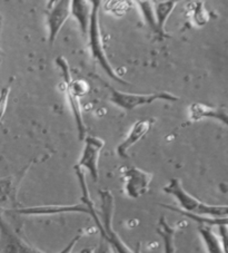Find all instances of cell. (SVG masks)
Here are the masks:
<instances>
[{
  "mask_svg": "<svg viewBox=\"0 0 228 253\" xmlns=\"http://www.w3.org/2000/svg\"><path fill=\"white\" fill-rule=\"evenodd\" d=\"M75 172L79 182V186L81 190V202L77 204H51V206H35V207H23L17 208L11 211L19 215L25 216H51L59 214H75V213H81L90 216L91 211L95 209V204L91 200L88 186L86 183L85 172L80 169L75 168Z\"/></svg>",
  "mask_w": 228,
  "mask_h": 253,
  "instance_id": "cell-1",
  "label": "cell"
},
{
  "mask_svg": "<svg viewBox=\"0 0 228 253\" xmlns=\"http://www.w3.org/2000/svg\"><path fill=\"white\" fill-rule=\"evenodd\" d=\"M163 192L176 201L178 204L176 208L183 212L209 217H228L227 206L209 204L197 199L184 187L179 178H170L167 184L163 187Z\"/></svg>",
  "mask_w": 228,
  "mask_h": 253,
  "instance_id": "cell-2",
  "label": "cell"
},
{
  "mask_svg": "<svg viewBox=\"0 0 228 253\" xmlns=\"http://www.w3.org/2000/svg\"><path fill=\"white\" fill-rule=\"evenodd\" d=\"M93 2V9H91V17L90 23L88 27V32H87L86 36L88 37V43L91 57L96 60L102 67L103 71L107 74V75L117 83L121 85H128L129 83L126 82L124 78H121L116 73L115 68L109 62L107 57L106 49H105V43L103 39L102 28H100V9H102V1H91Z\"/></svg>",
  "mask_w": 228,
  "mask_h": 253,
  "instance_id": "cell-3",
  "label": "cell"
},
{
  "mask_svg": "<svg viewBox=\"0 0 228 253\" xmlns=\"http://www.w3.org/2000/svg\"><path fill=\"white\" fill-rule=\"evenodd\" d=\"M109 90H111V96H109L111 103L124 112H133L138 107L152 105L157 100H164V102H177V100H179L178 96L169 93V91L137 94L118 90L116 88H113V87H109Z\"/></svg>",
  "mask_w": 228,
  "mask_h": 253,
  "instance_id": "cell-4",
  "label": "cell"
},
{
  "mask_svg": "<svg viewBox=\"0 0 228 253\" xmlns=\"http://www.w3.org/2000/svg\"><path fill=\"white\" fill-rule=\"evenodd\" d=\"M122 180V191L126 198L138 200L147 194L151 190L152 173L145 171L137 167H126L120 169Z\"/></svg>",
  "mask_w": 228,
  "mask_h": 253,
  "instance_id": "cell-5",
  "label": "cell"
},
{
  "mask_svg": "<svg viewBox=\"0 0 228 253\" xmlns=\"http://www.w3.org/2000/svg\"><path fill=\"white\" fill-rule=\"evenodd\" d=\"M105 146L102 138L96 136H86L84 138V146L75 168L87 171L94 182L99 180V159L100 153Z\"/></svg>",
  "mask_w": 228,
  "mask_h": 253,
  "instance_id": "cell-6",
  "label": "cell"
},
{
  "mask_svg": "<svg viewBox=\"0 0 228 253\" xmlns=\"http://www.w3.org/2000/svg\"><path fill=\"white\" fill-rule=\"evenodd\" d=\"M70 17V0H52L47 2L46 7V26L47 38L52 46L66 21Z\"/></svg>",
  "mask_w": 228,
  "mask_h": 253,
  "instance_id": "cell-7",
  "label": "cell"
},
{
  "mask_svg": "<svg viewBox=\"0 0 228 253\" xmlns=\"http://www.w3.org/2000/svg\"><path fill=\"white\" fill-rule=\"evenodd\" d=\"M0 246L2 253H43L14 231L0 216Z\"/></svg>",
  "mask_w": 228,
  "mask_h": 253,
  "instance_id": "cell-8",
  "label": "cell"
},
{
  "mask_svg": "<svg viewBox=\"0 0 228 253\" xmlns=\"http://www.w3.org/2000/svg\"><path fill=\"white\" fill-rule=\"evenodd\" d=\"M155 124L154 119H144L138 120L131 125L129 132L127 133L126 137L118 144L116 147V153L121 159L128 158V152L131 147L136 145L138 142L146 136L151 132L152 125Z\"/></svg>",
  "mask_w": 228,
  "mask_h": 253,
  "instance_id": "cell-9",
  "label": "cell"
},
{
  "mask_svg": "<svg viewBox=\"0 0 228 253\" xmlns=\"http://www.w3.org/2000/svg\"><path fill=\"white\" fill-rule=\"evenodd\" d=\"M29 169V165L25 168L18 175H9L0 177V210L6 211V207H11L10 210L19 208L17 195L21 181L24 180L25 174Z\"/></svg>",
  "mask_w": 228,
  "mask_h": 253,
  "instance_id": "cell-10",
  "label": "cell"
},
{
  "mask_svg": "<svg viewBox=\"0 0 228 253\" xmlns=\"http://www.w3.org/2000/svg\"><path fill=\"white\" fill-rule=\"evenodd\" d=\"M188 123H197L204 120H215L227 126L228 113L225 106H210L203 103H194L187 111Z\"/></svg>",
  "mask_w": 228,
  "mask_h": 253,
  "instance_id": "cell-11",
  "label": "cell"
},
{
  "mask_svg": "<svg viewBox=\"0 0 228 253\" xmlns=\"http://www.w3.org/2000/svg\"><path fill=\"white\" fill-rule=\"evenodd\" d=\"M219 234L213 226L198 225V233L207 253H227V225L218 228Z\"/></svg>",
  "mask_w": 228,
  "mask_h": 253,
  "instance_id": "cell-12",
  "label": "cell"
},
{
  "mask_svg": "<svg viewBox=\"0 0 228 253\" xmlns=\"http://www.w3.org/2000/svg\"><path fill=\"white\" fill-rule=\"evenodd\" d=\"M178 1L175 0H158L152 1L154 7L155 18L157 24V36L159 38H168V34L166 32V25L170 15L173 14L175 8L177 7Z\"/></svg>",
  "mask_w": 228,
  "mask_h": 253,
  "instance_id": "cell-13",
  "label": "cell"
},
{
  "mask_svg": "<svg viewBox=\"0 0 228 253\" xmlns=\"http://www.w3.org/2000/svg\"><path fill=\"white\" fill-rule=\"evenodd\" d=\"M93 2L88 0H73L70 1V17L77 21L82 36H86L88 32Z\"/></svg>",
  "mask_w": 228,
  "mask_h": 253,
  "instance_id": "cell-14",
  "label": "cell"
},
{
  "mask_svg": "<svg viewBox=\"0 0 228 253\" xmlns=\"http://www.w3.org/2000/svg\"><path fill=\"white\" fill-rule=\"evenodd\" d=\"M178 226L169 224L165 216H161L158 224H157V233L161 238L164 246V253H176V246H175V238H176Z\"/></svg>",
  "mask_w": 228,
  "mask_h": 253,
  "instance_id": "cell-15",
  "label": "cell"
},
{
  "mask_svg": "<svg viewBox=\"0 0 228 253\" xmlns=\"http://www.w3.org/2000/svg\"><path fill=\"white\" fill-rule=\"evenodd\" d=\"M187 16L190 17V23L196 27H203L210 19L209 12L206 9L204 1H192L186 7Z\"/></svg>",
  "mask_w": 228,
  "mask_h": 253,
  "instance_id": "cell-16",
  "label": "cell"
},
{
  "mask_svg": "<svg viewBox=\"0 0 228 253\" xmlns=\"http://www.w3.org/2000/svg\"><path fill=\"white\" fill-rule=\"evenodd\" d=\"M140 11L143 19L149 28L157 35V24L155 18L154 7H152V1H146V0H140V1H135Z\"/></svg>",
  "mask_w": 228,
  "mask_h": 253,
  "instance_id": "cell-17",
  "label": "cell"
},
{
  "mask_svg": "<svg viewBox=\"0 0 228 253\" xmlns=\"http://www.w3.org/2000/svg\"><path fill=\"white\" fill-rule=\"evenodd\" d=\"M131 3L129 1H102V7L109 14L122 16L129 9Z\"/></svg>",
  "mask_w": 228,
  "mask_h": 253,
  "instance_id": "cell-18",
  "label": "cell"
},
{
  "mask_svg": "<svg viewBox=\"0 0 228 253\" xmlns=\"http://www.w3.org/2000/svg\"><path fill=\"white\" fill-rule=\"evenodd\" d=\"M10 90H11L10 85L3 86L2 88L0 89V125H1L3 117H5V115H6L8 102H9Z\"/></svg>",
  "mask_w": 228,
  "mask_h": 253,
  "instance_id": "cell-19",
  "label": "cell"
},
{
  "mask_svg": "<svg viewBox=\"0 0 228 253\" xmlns=\"http://www.w3.org/2000/svg\"><path fill=\"white\" fill-rule=\"evenodd\" d=\"M85 234H87V230L80 229L76 233V235H75V237L72 240H70V241L67 244H66V246L63 249H61L59 252H57V253H73L75 247L77 246V243L80 241V239L84 237Z\"/></svg>",
  "mask_w": 228,
  "mask_h": 253,
  "instance_id": "cell-20",
  "label": "cell"
},
{
  "mask_svg": "<svg viewBox=\"0 0 228 253\" xmlns=\"http://www.w3.org/2000/svg\"><path fill=\"white\" fill-rule=\"evenodd\" d=\"M94 253H114L112 247L109 246V243L105 240L104 238L100 237L99 243L97 248H95V252Z\"/></svg>",
  "mask_w": 228,
  "mask_h": 253,
  "instance_id": "cell-21",
  "label": "cell"
},
{
  "mask_svg": "<svg viewBox=\"0 0 228 253\" xmlns=\"http://www.w3.org/2000/svg\"><path fill=\"white\" fill-rule=\"evenodd\" d=\"M95 252V248H85L79 253H94Z\"/></svg>",
  "mask_w": 228,
  "mask_h": 253,
  "instance_id": "cell-22",
  "label": "cell"
},
{
  "mask_svg": "<svg viewBox=\"0 0 228 253\" xmlns=\"http://www.w3.org/2000/svg\"><path fill=\"white\" fill-rule=\"evenodd\" d=\"M2 213H3V210H0V216L2 215Z\"/></svg>",
  "mask_w": 228,
  "mask_h": 253,
  "instance_id": "cell-23",
  "label": "cell"
},
{
  "mask_svg": "<svg viewBox=\"0 0 228 253\" xmlns=\"http://www.w3.org/2000/svg\"><path fill=\"white\" fill-rule=\"evenodd\" d=\"M2 54V50H1V48H0V55H1Z\"/></svg>",
  "mask_w": 228,
  "mask_h": 253,
  "instance_id": "cell-24",
  "label": "cell"
}]
</instances>
